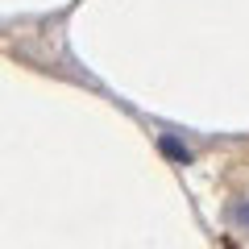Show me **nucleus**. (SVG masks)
<instances>
[{
  "instance_id": "obj_1",
  "label": "nucleus",
  "mask_w": 249,
  "mask_h": 249,
  "mask_svg": "<svg viewBox=\"0 0 249 249\" xmlns=\"http://www.w3.org/2000/svg\"><path fill=\"white\" fill-rule=\"evenodd\" d=\"M158 145H162V154H166L170 162H183V166H187V162H191V150H187V145H178L175 137H162Z\"/></svg>"
},
{
  "instance_id": "obj_2",
  "label": "nucleus",
  "mask_w": 249,
  "mask_h": 249,
  "mask_svg": "<svg viewBox=\"0 0 249 249\" xmlns=\"http://www.w3.org/2000/svg\"><path fill=\"white\" fill-rule=\"evenodd\" d=\"M241 220H245V224H249V208H241Z\"/></svg>"
}]
</instances>
